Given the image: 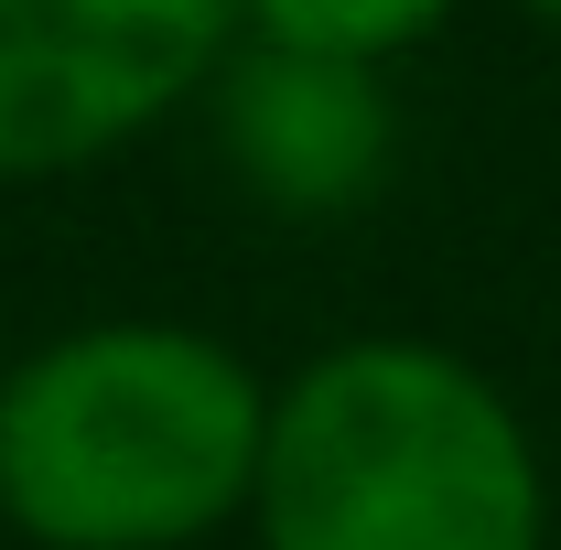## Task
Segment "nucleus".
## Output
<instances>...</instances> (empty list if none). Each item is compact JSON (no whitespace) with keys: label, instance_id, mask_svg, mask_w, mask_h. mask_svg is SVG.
Wrapping results in <instances>:
<instances>
[{"label":"nucleus","instance_id":"nucleus-1","mask_svg":"<svg viewBox=\"0 0 561 550\" xmlns=\"http://www.w3.org/2000/svg\"><path fill=\"white\" fill-rule=\"evenodd\" d=\"M260 550H551V465L529 411L432 335H346L271 378Z\"/></svg>","mask_w":561,"mask_h":550},{"label":"nucleus","instance_id":"nucleus-2","mask_svg":"<svg viewBox=\"0 0 561 550\" xmlns=\"http://www.w3.org/2000/svg\"><path fill=\"white\" fill-rule=\"evenodd\" d=\"M271 378L206 324L98 313L0 356V518L33 550H195L249 518Z\"/></svg>","mask_w":561,"mask_h":550},{"label":"nucleus","instance_id":"nucleus-3","mask_svg":"<svg viewBox=\"0 0 561 550\" xmlns=\"http://www.w3.org/2000/svg\"><path fill=\"white\" fill-rule=\"evenodd\" d=\"M238 0H0V184H55L206 98Z\"/></svg>","mask_w":561,"mask_h":550},{"label":"nucleus","instance_id":"nucleus-4","mask_svg":"<svg viewBox=\"0 0 561 550\" xmlns=\"http://www.w3.org/2000/svg\"><path fill=\"white\" fill-rule=\"evenodd\" d=\"M206 108H216L227 173L271 216H356L389 184V151H400L389 66L313 55V44H271V33H238V44L216 55Z\"/></svg>","mask_w":561,"mask_h":550},{"label":"nucleus","instance_id":"nucleus-5","mask_svg":"<svg viewBox=\"0 0 561 550\" xmlns=\"http://www.w3.org/2000/svg\"><path fill=\"white\" fill-rule=\"evenodd\" d=\"M465 0H238V33H271V44H313V55H356V66H389L432 44Z\"/></svg>","mask_w":561,"mask_h":550},{"label":"nucleus","instance_id":"nucleus-6","mask_svg":"<svg viewBox=\"0 0 561 550\" xmlns=\"http://www.w3.org/2000/svg\"><path fill=\"white\" fill-rule=\"evenodd\" d=\"M529 11H540V22H551V33H561V0H529Z\"/></svg>","mask_w":561,"mask_h":550}]
</instances>
